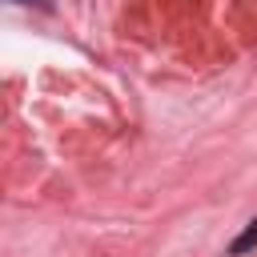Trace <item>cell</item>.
Segmentation results:
<instances>
[{
    "label": "cell",
    "mask_w": 257,
    "mask_h": 257,
    "mask_svg": "<svg viewBox=\"0 0 257 257\" xmlns=\"http://www.w3.org/2000/svg\"><path fill=\"white\" fill-rule=\"evenodd\" d=\"M12 4H40V8H52V0H12Z\"/></svg>",
    "instance_id": "obj_2"
},
{
    "label": "cell",
    "mask_w": 257,
    "mask_h": 257,
    "mask_svg": "<svg viewBox=\"0 0 257 257\" xmlns=\"http://www.w3.org/2000/svg\"><path fill=\"white\" fill-rule=\"evenodd\" d=\"M253 245H257V221H249V225H245V233L229 245V253H233V257H241V253H249Z\"/></svg>",
    "instance_id": "obj_1"
}]
</instances>
